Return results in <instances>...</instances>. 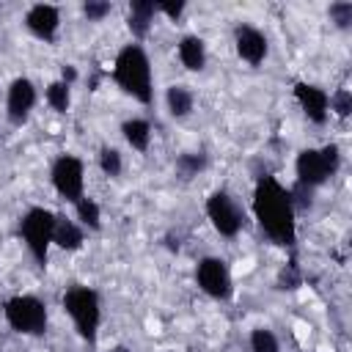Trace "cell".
<instances>
[{
	"label": "cell",
	"instance_id": "29",
	"mask_svg": "<svg viewBox=\"0 0 352 352\" xmlns=\"http://www.w3.org/2000/svg\"><path fill=\"white\" fill-rule=\"evenodd\" d=\"M110 352H129V349H126V346H113Z\"/></svg>",
	"mask_w": 352,
	"mask_h": 352
},
{
	"label": "cell",
	"instance_id": "23",
	"mask_svg": "<svg viewBox=\"0 0 352 352\" xmlns=\"http://www.w3.org/2000/svg\"><path fill=\"white\" fill-rule=\"evenodd\" d=\"M204 165H206V157H204V154H182V157L176 160V168H179L184 176H195Z\"/></svg>",
	"mask_w": 352,
	"mask_h": 352
},
{
	"label": "cell",
	"instance_id": "17",
	"mask_svg": "<svg viewBox=\"0 0 352 352\" xmlns=\"http://www.w3.org/2000/svg\"><path fill=\"white\" fill-rule=\"evenodd\" d=\"M121 132H124L126 143H129L135 151H146V148H148V140H151V126H148L143 118H129V121H124Z\"/></svg>",
	"mask_w": 352,
	"mask_h": 352
},
{
	"label": "cell",
	"instance_id": "9",
	"mask_svg": "<svg viewBox=\"0 0 352 352\" xmlns=\"http://www.w3.org/2000/svg\"><path fill=\"white\" fill-rule=\"evenodd\" d=\"M195 278H198V286L209 294V297H217V300H226L231 294V275H228V267L226 261L220 258H204L195 270Z\"/></svg>",
	"mask_w": 352,
	"mask_h": 352
},
{
	"label": "cell",
	"instance_id": "10",
	"mask_svg": "<svg viewBox=\"0 0 352 352\" xmlns=\"http://www.w3.org/2000/svg\"><path fill=\"white\" fill-rule=\"evenodd\" d=\"M294 99L300 102V107H302V113L308 116V121H314V124H324V121H327L330 96H327L322 88H316V85H311V82H297V85H294Z\"/></svg>",
	"mask_w": 352,
	"mask_h": 352
},
{
	"label": "cell",
	"instance_id": "15",
	"mask_svg": "<svg viewBox=\"0 0 352 352\" xmlns=\"http://www.w3.org/2000/svg\"><path fill=\"white\" fill-rule=\"evenodd\" d=\"M52 242L63 250H77L82 245V231L74 220L69 217H58L55 214V228H52Z\"/></svg>",
	"mask_w": 352,
	"mask_h": 352
},
{
	"label": "cell",
	"instance_id": "2",
	"mask_svg": "<svg viewBox=\"0 0 352 352\" xmlns=\"http://www.w3.org/2000/svg\"><path fill=\"white\" fill-rule=\"evenodd\" d=\"M113 77L124 94L148 104L151 102V66L140 44H126L113 63Z\"/></svg>",
	"mask_w": 352,
	"mask_h": 352
},
{
	"label": "cell",
	"instance_id": "11",
	"mask_svg": "<svg viewBox=\"0 0 352 352\" xmlns=\"http://www.w3.org/2000/svg\"><path fill=\"white\" fill-rule=\"evenodd\" d=\"M33 104H36V88H33V82H30L28 77H16V80L11 82L8 99H6L8 118H11L14 124H22V121L30 116Z\"/></svg>",
	"mask_w": 352,
	"mask_h": 352
},
{
	"label": "cell",
	"instance_id": "6",
	"mask_svg": "<svg viewBox=\"0 0 352 352\" xmlns=\"http://www.w3.org/2000/svg\"><path fill=\"white\" fill-rule=\"evenodd\" d=\"M6 322L25 336H41L47 330V308L38 297L19 294L6 302Z\"/></svg>",
	"mask_w": 352,
	"mask_h": 352
},
{
	"label": "cell",
	"instance_id": "16",
	"mask_svg": "<svg viewBox=\"0 0 352 352\" xmlns=\"http://www.w3.org/2000/svg\"><path fill=\"white\" fill-rule=\"evenodd\" d=\"M154 14H157V3L154 0H135L129 6V30L138 38H143L148 33V25H151Z\"/></svg>",
	"mask_w": 352,
	"mask_h": 352
},
{
	"label": "cell",
	"instance_id": "24",
	"mask_svg": "<svg viewBox=\"0 0 352 352\" xmlns=\"http://www.w3.org/2000/svg\"><path fill=\"white\" fill-rule=\"evenodd\" d=\"M330 110H336L341 118L349 116V110H352V94H349L346 88H338V91L330 96Z\"/></svg>",
	"mask_w": 352,
	"mask_h": 352
},
{
	"label": "cell",
	"instance_id": "5",
	"mask_svg": "<svg viewBox=\"0 0 352 352\" xmlns=\"http://www.w3.org/2000/svg\"><path fill=\"white\" fill-rule=\"evenodd\" d=\"M52 228H55V214L50 209H41V206H33L22 223H19V234L28 245V250L33 253V258L44 267L47 261V250L52 245Z\"/></svg>",
	"mask_w": 352,
	"mask_h": 352
},
{
	"label": "cell",
	"instance_id": "26",
	"mask_svg": "<svg viewBox=\"0 0 352 352\" xmlns=\"http://www.w3.org/2000/svg\"><path fill=\"white\" fill-rule=\"evenodd\" d=\"M82 14H85L88 19H102V16H107V14H110V3H99V0H88V3L82 6Z\"/></svg>",
	"mask_w": 352,
	"mask_h": 352
},
{
	"label": "cell",
	"instance_id": "12",
	"mask_svg": "<svg viewBox=\"0 0 352 352\" xmlns=\"http://www.w3.org/2000/svg\"><path fill=\"white\" fill-rule=\"evenodd\" d=\"M25 25L33 36L44 38V41H52L55 33H58V25H60V14L55 6L50 3H36L30 6V11L25 14Z\"/></svg>",
	"mask_w": 352,
	"mask_h": 352
},
{
	"label": "cell",
	"instance_id": "1",
	"mask_svg": "<svg viewBox=\"0 0 352 352\" xmlns=\"http://www.w3.org/2000/svg\"><path fill=\"white\" fill-rule=\"evenodd\" d=\"M253 214H256L261 231L272 242H278V245L294 242V201H292V192L278 179L261 176L256 182Z\"/></svg>",
	"mask_w": 352,
	"mask_h": 352
},
{
	"label": "cell",
	"instance_id": "7",
	"mask_svg": "<svg viewBox=\"0 0 352 352\" xmlns=\"http://www.w3.org/2000/svg\"><path fill=\"white\" fill-rule=\"evenodd\" d=\"M206 214L220 236H236L242 228V212L234 204V198L223 190H217L206 198Z\"/></svg>",
	"mask_w": 352,
	"mask_h": 352
},
{
	"label": "cell",
	"instance_id": "25",
	"mask_svg": "<svg viewBox=\"0 0 352 352\" xmlns=\"http://www.w3.org/2000/svg\"><path fill=\"white\" fill-rule=\"evenodd\" d=\"M330 19L338 28H346L352 22V3H333L330 6Z\"/></svg>",
	"mask_w": 352,
	"mask_h": 352
},
{
	"label": "cell",
	"instance_id": "22",
	"mask_svg": "<svg viewBox=\"0 0 352 352\" xmlns=\"http://www.w3.org/2000/svg\"><path fill=\"white\" fill-rule=\"evenodd\" d=\"M99 165H102V170H104L107 176H118V173H121V154H118L116 148L104 146V148L99 151Z\"/></svg>",
	"mask_w": 352,
	"mask_h": 352
},
{
	"label": "cell",
	"instance_id": "28",
	"mask_svg": "<svg viewBox=\"0 0 352 352\" xmlns=\"http://www.w3.org/2000/svg\"><path fill=\"white\" fill-rule=\"evenodd\" d=\"M77 80V72H74V66H63V82L66 85H72Z\"/></svg>",
	"mask_w": 352,
	"mask_h": 352
},
{
	"label": "cell",
	"instance_id": "19",
	"mask_svg": "<svg viewBox=\"0 0 352 352\" xmlns=\"http://www.w3.org/2000/svg\"><path fill=\"white\" fill-rule=\"evenodd\" d=\"M74 206H77V220H80L82 226H88L91 231H99V226H102V214H99V204L82 195L80 201H74Z\"/></svg>",
	"mask_w": 352,
	"mask_h": 352
},
{
	"label": "cell",
	"instance_id": "18",
	"mask_svg": "<svg viewBox=\"0 0 352 352\" xmlns=\"http://www.w3.org/2000/svg\"><path fill=\"white\" fill-rule=\"evenodd\" d=\"M165 99H168L170 116H176V118H184L192 110V91L187 85H170L168 94H165Z\"/></svg>",
	"mask_w": 352,
	"mask_h": 352
},
{
	"label": "cell",
	"instance_id": "4",
	"mask_svg": "<svg viewBox=\"0 0 352 352\" xmlns=\"http://www.w3.org/2000/svg\"><path fill=\"white\" fill-rule=\"evenodd\" d=\"M336 168H338V146L302 148L294 162V170L302 187H319L336 173Z\"/></svg>",
	"mask_w": 352,
	"mask_h": 352
},
{
	"label": "cell",
	"instance_id": "14",
	"mask_svg": "<svg viewBox=\"0 0 352 352\" xmlns=\"http://www.w3.org/2000/svg\"><path fill=\"white\" fill-rule=\"evenodd\" d=\"M179 60L190 69V72H201L206 63V44L198 36H184L179 41Z\"/></svg>",
	"mask_w": 352,
	"mask_h": 352
},
{
	"label": "cell",
	"instance_id": "27",
	"mask_svg": "<svg viewBox=\"0 0 352 352\" xmlns=\"http://www.w3.org/2000/svg\"><path fill=\"white\" fill-rule=\"evenodd\" d=\"M157 11L168 14L170 19H179V16H182V11H184V3H182V0H179V3H157Z\"/></svg>",
	"mask_w": 352,
	"mask_h": 352
},
{
	"label": "cell",
	"instance_id": "21",
	"mask_svg": "<svg viewBox=\"0 0 352 352\" xmlns=\"http://www.w3.org/2000/svg\"><path fill=\"white\" fill-rule=\"evenodd\" d=\"M250 349L253 352H278V338L270 330L258 327V330L250 333Z\"/></svg>",
	"mask_w": 352,
	"mask_h": 352
},
{
	"label": "cell",
	"instance_id": "8",
	"mask_svg": "<svg viewBox=\"0 0 352 352\" xmlns=\"http://www.w3.org/2000/svg\"><path fill=\"white\" fill-rule=\"evenodd\" d=\"M52 184L66 201L82 198V162L72 154H63L52 165Z\"/></svg>",
	"mask_w": 352,
	"mask_h": 352
},
{
	"label": "cell",
	"instance_id": "3",
	"mask_svg": "<svg viewBox=\"0 0 352 352\" xmlns=\"http://www.w3.org/2000/svg\"><path fill=\"white\" fill-rule=\"evenodd\" d=\"M63 308L72 316L80 338H85L88 344L96 341V330H99V319H102L99 294L94 289H88V286H72L63 294Z\"/></svg>",
	"mask_w": 352,
	"mask_h": 352
},
{
	"label": "cell",
	"instance_id": "13",
	"mask_svg": "<svg viewBox=\"0 0 352 352\" xmlns=\"http://www.w3.org/2000/svg\"><path fill=\"white\" fill-rule=\"evenodd\" d=\"M236 52L250 66H258L267 58V38H264V33L250 28V25L236 28Z\"/></svg>",
	"mask_w": 352,
	"mask_h": 352
},
{
	"label": "cell",
	"instance_id": "20",
	"mask_svg": "<svg viewBox=\"0 0 352 352\" xmlns=\"http://www.w3.org/2000/svg\"><path fill=\"white\" fill-rule=\"evenodd\" d=\"M47 102H50V107H52L55 113H66V110H69V102H72L69 85H66L63 80L52 82V85L47 88Z\"/></svg>",
	"mask_w": 352,
	"mask_h": 352
}]
</instances>
